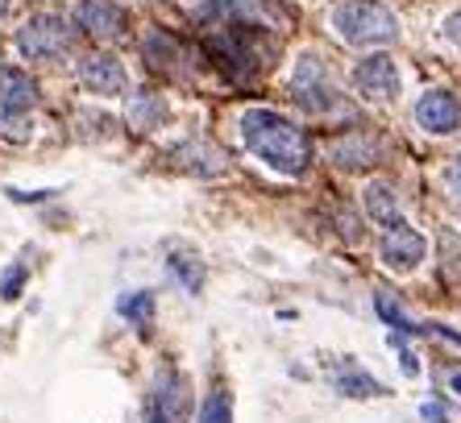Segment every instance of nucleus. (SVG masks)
<instances>
[{
  "label": "nucleus",
  "mask_w": 461,
  "mask_h": 423,
  "mask_svg": "<svg viewBox=\"0 0 461 423\" xmlns=\"http://www.w3.org/2000/svg\"><path fill=\"white\" fill-rule=\"evenodd\" d=\"M79 84L96 95H125L129 75L121 67V58H113V54H87L79 63Z\"/></svg>",
  "instance_id": "obj_11"
},
{
  "label": "nucleus",
  "mask_w": 461,
  "mask_h": 423,
  "mask_svg": "<svg viewBox=\"0 0 461 423\" xmlns=\"http://www.w3.org/2000/svg\"><path fill=\"white\" fill-rule=\"evenodd\" d=\"M241 141L249 146L254 158H262L270 170L279 175H303L308 170V138H303L300 125H291L283 112L275 108H249L241 117Z\"/></svg>",
  "instance_id": "obj_2"
},
{
  "label": "nucleus",
  "mask_w": 461,
  "mask_h": 423,
  "mask_svg": "<svg viewBox=\"0 0 461 423\" xmlns=\"http://www.w3.org/2000/svg\"><path fill=\"white\" fill-rule=\"evenodd\" d=\"M378 254H383V262L391 266V270H416L420 257L429 254V241L416 233V229H408V224H399V229H391V233L383 237V245H378Z\"/></svg>",
  "instance_id": "obj_13"
},
{
  "label": "nucleus",
  "mask_w": 461,
  "mask_h": 423,
  "mask_svg": "<svg viewBox=\"0 0 461 423\" xmlns=\"http://www.w3.org/2000/svg\"><path fill=\"white\" fill-rule=\"evenodd\" d=\"M162 117H167V104L154 92H138L129 100V125L154 129V125H162Z\"/></svg>",
  "instance_id": "obj_18"
},
{
  "label": "nucleus",
  "mask_w": 461,
  "mask_h": 423,
  "mask_svg": "<svg viewBox=\"0 0 461 423\" xmlns=\"http://www.w3.org/2000/svg\"><path fill=\"white\" fill-rule=\"evenodd\" d=\"M424 419H429V423H445L449 415H445V407H440V402H424Z\"/></svg>",
  "instance_id": "obj_25"
},
{
  "label": "nucleus",
  "mask_w": 461,
  "mask_h": 423,
  "mask_svg": "<svg viewBox=\"0 0 461 423\" xmlns=\"http://www.w3.org/2000/svg\"><path fill=\"white\" fill-rule=\"evenodd\" d=\"M5 13H9V0H0V17H5Z\"/></svg>",
  "instance_id": "obj_28"
},
{
  "label": "nucleus",
  "mask_w": 461,
  "mask_h": 423,
  "mask_svg": "<svg viewBox=\"0 0 461 423\" xmlns=\"http://www.w3.org/2000/svg\"><path fill=\"white\" fill-rule=\"evenodd\" d=\"M449 386H453V391L461 394V374H453V378H449Z\"/></svg>",
  "instance_id": "obj_27"
},
{
  "label": "nucleus",
  "mask_w": 461,
  "mask_h": 423,
  "mask_svg": "<svg viewBox=\"0 0 461 423\" xmlns=\"http://www.w3.org/2000/svg\"><path fill=\"white\" fill-rule=\"evenodd\" d=\"M200 25H204V50L233 84H249L262 71H270L279 38L267 33V25H249V22H233L212 4L200 9Z\"/></svg>",
  "instance_id": "obj_1"
},
{
  "label": "nucleus",
  "mask_w": 461,
  "mask_h": 423,
  "mask_svg": "<svg viewBox=\"0 0 461 423\" xmlns=\"http://www.w3.org/2000/svg\"><path fill=\"white\" fill-rule=\"evenodd\" d=\"M171 158L179 162L183 170H195V175H221V170L229 166L225 154H221L212 141H183V146H175Z\"/></svg>",
  "instance_id": "obj_14"
},
{
  "label": "nucleus",
  "mask_w": 461,
  "mask_h": 423,
  "mask_svg": "<svg viewBox=\"0 0 461 423\" xmlns=\"http://www.w3.org/2000/svg\"><path fill=\"white\" fill-rule=\"evenodd\" d=\"M187 411H192V391H187V378H183L179 370H162L158 382H154L146 423H187Z\"/></svg>",
  "instance_id": "obj_7"
},
{
  "label": "nucleus",
  "mask_w": 461,
  "mask_h": 423,
  "mask_svg": "<svg viewBox=\"0 0 461 423\" xmlns=\"http://www.w3.org/2000/svg\"><path fill=\"white\" fill-rule=\"evenodd\" d=\"M76 25L84 33H92V38H100V42H113V38L125 33L129 13L121 0H79Z\"/></svg>",
  "instance_id": "obj_8"
},
{
  "label": "nucleus",
  "mask_w": 461,
  "mask_h": 423,
  "mask_svg": "<svg viewBox=\"0 0 461 423\" xmlns=\"http://www.w3.org/2000/svg\"><path fill=\"white\" fill-rule=\"evenodd\" d=\"M195 423H233V394H229L225 386H212V391H208V399L200 402Z\"/></svg>",
  "instance_id": "obj_19"
},
{
  "label": "nucleus",
  "mask_w": 461,
  "mask_h": 423,
  "mask_svg": "<svg viewBox=\"0 0 461 423\" xmlns=\"http://www.w3.org/2000/svg\"><path fill=\"white\" fill-rule=\"evenodd\" d=\"M354 87L366 95V100H375V104L395 100V95H399V71H395V63H391L386 54H370V58H362V63L354 67Z\"/></svg>",
  "instance_id": "obj_9"
},
{
  "label": "nucleus",
  "mask_w": 461,
  "mask_h": 423,
  "mask_svg": "<svg viewBox=\"0 0 461 423\" xmlns=\"http://www.w3.org/2000/svg\"><path fill=\"white\" fill-rule=\"evenodd\" d=\"M171 274L179 278V283L187 286L192 295L200 291V286H204V266L195 262V257H187V254H175V257H171Z\"/></svg>",
  "instance_id": "obj_21"
},
{
  "label": "nucleus",
  "mask_w": 461,
  "mask_h": 423,
  "mask_svg": "<svg viewBox=\"0 0 461 423\" xmlns=\"http://www.w3.org/2000/svg\"><path fill=\"white\" fill-rule=\"evenodd\" d=\"M71 42H76V25L67 17H59V13H33L30 22L17 30V50L25 58H42V63L67 54Z\"/></svg>",
  "instance_id": "obj_6"
},
{
  "label": "nucleus",
  "mask_w": 461,
  "mask_h": 423,
  "mask_svg": "<svg viewBox=\"0 0 461 423\" xmlns=\"http://www.w3.org/2000/svg\"><path fill=\"white\" fill-rule=\"evenodd\" d=\"M183 58H187V50L175 42L171 33H150V38H146V63H150L154 71L179 75L183 71Z\"/></svg>",
  "instance_id": "obj_16"
},
{
  "label": "nucleus",
  "mask_w": 461,
  "mask_h": 423,
  "mask_svg": "<svg viewBox=\"0 0 461 423\" xmlns=\"http://www.w3.org/2000/svg\"><path fill=\"white\" fill-rule=\"evenodd\" d=\"M291 95H295V104L312 117H329V112H345V100L337 95L333 79L324 71V63L316 54H303L295 75H291Z\"/></svg>",
  "instance_id": "obj_5"
},
{
  "label": "nucleus",
  "mask_w": 461,
  "mask_h": 423,
  "mask_svg": "<svg viewBox=\"0 0 461 423\" xmlns=\"http://www.w3.org/2000/svg\"><path fill=\"white\" fill-rule=\"evenodd\" d=\"M117 311L129 320V324H138V328H146L154 320V295L150 291H133V295H121Z\"/></svg>",
  "instance_id": "obj_20"
},
{
  "label": "nucleus",
  "mask_w": 461,
  "mask_h": 423,
  "mask_svg": "<svg viewBox=\"0 0 461 423\" xmlns=\"http://www.w3.org/2000/svg\"><path fill=\"white\" fill-rule=\"evenodd\" d=\"M329 158L341 170H370L383 162V141L375 133H362V129H349L329 146Z\"/></svg>",
  "instance_id": "obj_10"
},
{
  "label": "nucleus",
  "mask_w": 461,
  "mask_h": 423,
  "mask_svg": "<svg viewBox=\"0 0 461 423\" xmlns=\"http://www.w3.org/2000/svg\"><path fill=\"white\" fill-rule=\"evenodd\" d=\"M445 38H449V42H457V46H461V13H453L449 22H445Z\"/></svg>",
  "instance_id": "obj_24"
},
{
  "label": "nucleus",
  "mask_w": 461,
  "mask_h": 423,
  "mask_svg": "<svg viewBox=\"0 0 461 423\" xmlns=\"http://www.w3.org/2000/svg\"><path fill=\"white\" fill-rule=\"evenodd\" d=\"M378 316H383L395 332H424V324H411V320L399 311V303H391V295H378Z\"/></svg>",
  "instance_id": "obj_22"
},
{
  "label": "nucleus",
  "mask_w": 461,
  "mask_h": 423,
  "mask_svg": "<svg viewBox=\"0 0 461 423\" xmlns=\"http://www.w3.org/2000/svg\"><path fill=\"white\" fill-rule=\"evenodd\" d=\"M366 216H370L375 224H383L386 233H391V229H399V224H408V220H403V212H399V203H395V191L386 187V183L366 187Z\"/></svg>",
  "instance_id": "obj_15"
},
{
  "label": "nucleus",
  "mask_w": 461,
  "mask_h": 423,
  "mask_svg": "<svg viewBox=\"0 0 461 423\" xmlns=\"http://www.w3.org/2000/svg\"><path fill=\"white\" fill-rule=\"evenodd\" d=\"M337 391L349 394V399H383L386 386L378 378H370V374H362L357 365H341V374H337Z\"/></svg>",
  "instance_id": "obj_17"
},
{
  "label": "nucleus",
  "mask_w": 461,
  "mask_h": 423,
  "mask_svg": "<svg viewBox=\"0 0 461 423\" xmlns=\"http://www.w3.org/2000/svg\"><path fill=\"white\" fill-rule=\"evenodd\" d=\"M38 108V84L17 67H0V138H30V112Z\"/></svg>",
  "instance_id": "obj_4"
},
{
  "label": "nucleus",
  "mask_w": 461,
  "mask_h": 423,
  "mask_svg": "<svg viewBox=\"0 0 461 423\" xmlns=\"http://www.w3.org/2000/svg\"><path fill=\"white\" fill-rule=\"evenodd\" d=\"M25 274H30V270H25L22 262H17V266H9V270H5V278H0V295L9 299V303H13V299H17V295H22Z\"/></svg>",
  "instance_id": "obj_23"
},
{
  "label": "nucleus",
  "mask_w": 461,
  "mask_h": 423,
  "mask_svg": "<svg viewBox=\"0 0 461 423\" xmlns=\"http://www.w3.org/2000/svg\"><path fill=\"white\" fill-rule=\"evenodd\" d=\"M416 121H420V129H429V133H437V138L453 133V129L461 125V108H457V100H453V92H445V87H429L416 104Z\"/></svg>",
  "instance_id": "obj_12"
},
{
  "label": "nucleus",
  "mask_w": 461,
  "mask_h": 423,
  "mask_svg": "<svg viewBox=\"0 0 461 423\" xmlns=\"http://www.w3.org/2000/svg\"><path fill=\"white\" fill-rule=\"evenodd\" d=\"M449 175H453V183H457V187H461V154H457V162H453V170H449Z\"/></svg>",
  "instance_id": "obj_26"
},
{
  "label": "nucleus",
  "mask_w": 461,
  "mask_h": 423,
  "mask_svg": "<svg viewBox=\"0 0 461 423\" xmlns=\"http://www.w3.org/2000/svg\"><path fill=\"white\" fill-rule=\"evenodd\" d=\"M333 25L349 46H386L399 38L395 13L383 0H345L333 9Z\"/></svg>",
  "instance_id": "obj_3"
}]
</instances>
